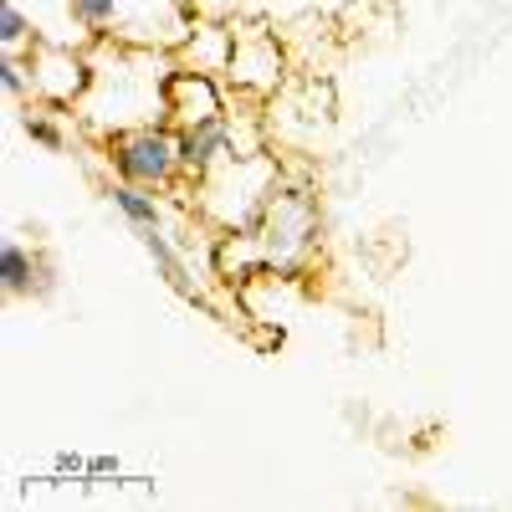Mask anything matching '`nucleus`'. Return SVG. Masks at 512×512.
<instances>
[{
  "mask_svg": "<svg viewBox=\"0 0 512 512\" xmlns=\"http://www.w3.org/2000/svg\"><path fill=\"white\" fill-rule=\"evenodd\" d=\"M88 62H93L88 93L72 108L88 144H103L144 123H169V77L180 72L175 52L128 47V41H93Z\"/></svg>",
  "mask_w": 512,
  "mask_h": 512,
  "instance_id": "obj_1",
  "label": "nucleus"
},
{
  "mask_svg": "<svg viewBox=\"0 0 512 512\" xmlns=\"http://www.w3.org/2000/svg\"><path fill=\"white\" fill-rule=\"evenodd\" d=\"M282 185V164L272 149L262 154H236L221 159L216 169H205L195 180V216L216 231V236H241L256 231L267 216V205Z\"/></svg>",
  "mask_w": 512,
  "mask_h": 512,
  "instance_id": "obj_2",
  "label": "nucleus"
},
{
  "mask_svg": "<svg viewBox=\"0 0 512 512\" xmlns=\"http://www.w3.org/2000/svg\"><path fill=\"white\" fill-rule=\"evenodd\" d=\"M72 11L93 31V41H128V47L159 52H175L195 21L185 0H72Z\"/></svg>",
  "mask_w": 512,
  "mask_h": 512,
  "instance_id": "obj_3",
  "label": "nucleus"
},
{
  "mask_svg": "<svg viewBox=\"0 0 512 512\" xmlns=\"http://www.w3.org/2000/svg\"><path fill=\"white\" fill-rule=\"evenodd\" d=\"M103 154V164L113 169V180L128 185H149L159 195H175L180 185H190L185 159H180V128L175 123H144L128 128V134H113L103 144H93Z\"/></svg>",
  "mask_w": 512,
  "mask_h": 512,
  "instance_id": "obj_4",
  "label": "nucleus"
},
{
  "mask_svg": "<svg viewBox=\"0 0 512 512\" xmlns=\"http://www.w3.org/2000/svg\"><path fill=\"white\" fill-rule=\"evenodd\" d=\"M287 47L267 16H241L236 21V52L226 67V88L236 103H272L287 88Z\"/></svg>",
  "mask_w": 512,
  "mask_h": 512,
  "instance_id": "obj_5",
  "label": "nucleus"
},
{
  "mask_svg": "<svg viewBox=\"0 0 512 512\" xmlns=\"http://www.w3.org/2000/svg\"><path fill=\"white\" fill-rule=\"evenodd\" d=\"M256 236H262V251H267V267H297L308 262V251L318 246V200L308 190H287L277 185L272 205L262 226H256Z\"/></svg>",
  "mask_w": 512,
  "mask_h": 512,
  "instance_id": "obj_6",
  "label": "nucleus"
},
{
  "mask_svg": "<svg viewBox=\"0 0 512 512\" xmlns=\"http://www.w3.org/2000/svg\"><path fill=\"white\" fill-rule=\"evenodd\" d=\"M31 62V103H52V108H77L88 93V47H67V41H36L26 52Z\"/></svg>",
  "mask_w": 512,
  "mask_h": 512,
  "instance_id": "obj_7",
  "label": "nucleus"
},
{
  "mask_svg": "<svg viewBox=\"0 0 512 512\" xmlns=\"http://www.w3.org/2000/svg\"><path fill=\"white\" fill-rule=\"evenodd\" d=\"M231 88L226 77H210V72H175L169 77V123L190 128V123H210V118H226L231 113Z\"/></svg>",
  "mask_w": 512,
  "mask_h": 512,
  "instance_id": "obj_8",
  "label": "nucleus"
},
{
  "mask_svg": "<svg viewBox=\"0 0 512 512\" xmlns=\"http://www.w3.org/2000/svg\"><path fill=\"white\" fill-rule=\"evenodd\" d=\"M236 52V21H190L185 41L175 47V62L185 72H210V77H226Z\"/></svg>",
  "mask_w": 512,
  "mask_h": 512,
  "instance_id": "obj_9",
  "label": "nucleus"
},
{
  "mask_svg": "<svg viewBox=\"0 0 512 512\" xmlns=\"http://www.w3.org/2000/svg\"><path fill=\"white\" fill-rule=\"evenodd\" d=\"M139 236V246L154 256V267H159V277L175 287L185 303H195V308H205V282L195 277V262H190V251L180 246V236H169L164 226H149V231H134Z\"/></svg>",
  "mask_w": 512,
  "mask_h": 512,
  "instance_id": "obj_10",
  "label": "nucleus"
},
{
  "mask_svg": "<svg viewBox=\"0 0 512 512\" xmlns=\"http://www.w3.org/2000/svg\"><path fill=\"white\" fill-rule=\"evenodd\" d=\"M21 128H26V139L36 149H47V154H67L72 139H82V123L72 108H52V103H26L21 108Z\"/></svg>",
  "mask_w": 512,
  "mask_h": 512,
  "instance_id": "obj_11",
  "label": "nucleus"
},
{
  "mask_svg": "<svg viewBox=\"0 0 512 512\" xmlns=\"http://www.w3.org/2000/svg\"><path fill=\"white\" fill-rule=\"evenodd\" d=\"M21 11L36 26V41H67V47H93V31L77 21L72 0H21Z\"/></svg>",
  "mask_w": 512,
  "mask_h": 512,
  "instance_id": "obj_12",
  "label": "nucleus"
},
{
  "mask_svg": "<svg viewBox=\"0 0 512 512\" xmlns=\"http://www.w3.org/2000/svg\"><path fill=\"white\" fill-rule=\"evenodd\" d=\"M47 277H52V272L41 267V256H36L26 241L6 236V246H0V282H6V292H11V297H36V292L52 287Z\"/></svg>",
  "mask_w": 512,
  "mask_h": 512,
  "instance_id": "obj_13",
  "label": "nucleus"
},
{
  "mask_svg": "<svg viewBox=\"0 0 512 512\" xmlns=\"http://www.w3.org/2000/svg\"><path fill=\"white\" fill-rule=\"evenodd\" d=\"M108 205L123 216L128 231H149V226H164V195L149 190V185H128V180H113L108 185Z\"/></svg>",
  "mask_w": 512,
  "mask_h": 512,
  "instance_id": "obj_14",
  "label": "nucleus"
},
{
  "mask_svg": "<svg viewBox=\"0 0 512 512\" xmlns=\"http://www.w3.org/2000/svg\"><path fill=\"white\" fill-rule=\"evenodd\" d=\"M31 47H36L31 16L21 11V0H6V6H0V52H6V57H26Z\"/></svg>",
  "mask_w": 512,
  "mask_h": 512,
  "instance_id": "obj_15",
  "label": "nucleus"
},
{
  "mask_svg": "<svg viewBox=\"0 0 512 512\" xmlns=\"http://www.w3.org/2000/svg\"><path fill=\"white\" fill-rule=\"evenodd\" d=\"M0 82H6V98L16 108L31 103V62L26 57H6V62H0Z\"/></svg>",
  "mask_w": 512,
  "mask_h": 512,
  "instance_id": "obj_16",
  "label": "nucleus"
},
{
  "mask_svg": "<svg viewBox=\"0 0 512 512\" xmlns=\"http://www.w3.org/2000/svg\"><path fill=\"white\" fill-rule=\"evenodd\" d=\"M185 11L195 21H241L246 16V0H185Z\"/></svg>",
  "mask_w": 512,
  "mask_h": 512,
  "instance_id": "obj_17",
  "label": "nucleus"
},
{
  "mask_svg": "<svg viewBox=\"0 0 512 512\" xmlns=\"http://www.w3.org/2000/svg\"><path fill=\"white\" fill-rule=\"evenodd\" d=\"M88 472H98V477H103V472H118V461H113V456H98V461L88 466Z\"/></svg>",
  "mask_w": 512,
  "mask_h": 512,
  "instance_id": "obj_18",
  "label": "nucleus"
},
{
  "mask_svg": "<svg viewBox=\"0 0 512 512\" xmlns=\"http://www.w3.org/2000/svg\"><path fill=\"white\" fill-rule=\"evenodd\" d=\"M272 11V0H246V16H267Z\"/></svg>",
  "mask_w": 512,
  "mask_h": 512,
  "instance_id": "obj_19",
  "label": "nucleus"
}]
</instances>
